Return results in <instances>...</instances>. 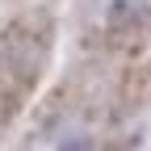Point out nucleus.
<instances>
[{
	"mask_svg": "<svg viewBox=\"0 0 151 151\" xmlns=\"http://www.w3.org/2000/svg\"><path fill=\"white\" fill-rule=\"evenodd\" d=\"M130 17H143V0H113L109 9V25H122Z\"/></svg>",
	"mask_w": 151,
	"mask_h": 151,
	"instance_id": "f257e3e1",
	"label": "nucleus"
},
{
	"mask_svg": "<svg viewBox=\"0 0 151 151\" xmlns=\"http://www.w3.org/2000/svg\"><path fill=\"white\" fill-rule=\"evenodd\" d=\"M55 151H92V143H88V139H63Z\"/></svg>",
	"mask_w": 151,
	"mask_h": 151,
	"instance_id": "f03ea898",
	"label": "nucleus"
}]
</instances>
